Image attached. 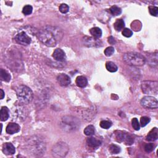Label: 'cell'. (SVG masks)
I'll return each instance as SVG.
<instances>
[{"instance_id":"6da1fadb","label":"cell","mask_w":158,"mask_h":158,"mask_svg":"<svg viewBox=\"0 0 158 158\" xmlns=\"http://www.w3.org/2000/svg\"><path fill=\"white\" fill-rule=\"evenodd\" d=\"M63 33L58 27L47 26L39 31L38 38L44 44L53 47L63 38Z\"/></svg>"},{"instance_id":"7a4b0ae2","label":"cell","mask_w":158,"mask_h":158,"mask_svg":"<svg viewBox=\"0 0 158 158\" xmlns=\"http://www.w3.org/2000/svg\"><path fill=\"white\" fill-rule=\"evenodd\" d=\"M27 150L32 154L40 156L45 152L46 145L40 138L35 136L27 142Z\"/></svg>"},{"instance_id":"3957f363","label":"cell","mask_w":158,"mask_h":158,"mask_svg":"<svg viewBox=\"0 0 158 158\" xmlns=\"http://www.w3.org/2000/svg\"><path fill=\"white\" fill-rule=\"evenodd\" d=\"M16 93L19 102L21 104L25 105L32 102L33 94L29 87L25 85H20L16 89Z\"/></svg>"},{"instance_id":"277c9868","label":"cell","mask_w":158,"mask_h":158,"mask_svg":"<svg viewBox=\"0 0 158 158\" xmlns=\"http://www.w3.org/2000/svg\"><path fill=\"white\" fill-rule=\"evenodd\" d=\"M80 122L77 118L68 116H64L61 118L60 126L64 131L67 132H74L79 128Z\"/></svg>"},{"instance_id":"5b68a950","label":"cell","mask_w":158,"mask_h":158,"mask_svg":"<svg viewBox=\"0 0 158 158\" xmlns=\"http://www.w3.org/2000/svg\"><path fill=\"white\" fill-rule=\"evenodd\" d=\"M123 60L126 63L133 66H142L146 63V58L140 53L128 52L123 56Z\"/></svg>"},{"instance_id":"8992f818","label":"cell","mask_w":158,"mask_h":158,"mask_svg":"<svg viewBox=\"0 0 158 158\" xmlns=\"http://www.w3.org/2000/svg\"><path fill=\"white\" fill-rule=\"evenodd\" d=\"M142 90L145 94L156 95L158 92V83L155 81H144L142 83Z\"/></svg>"},{"instance_id":"52a82bcc","label":"cell","mask_w":158,"mask_h":158,"mask_svg":"<svg viewBox=\"0 0 158 158\" xmlns=\"http://www.w3.org/2000/svg\"><path fill=\"white\" fill-rule=\"evenodd\" d=\"M69 151V147L65 143H58L53 148V154L55 157H64Z\"/></svg>"},{"instance_id":"ba28073f","label":"cell","mask_w":158,"mask_h":158,"mask_svg":"<svg viewBox=\"0 0 158 158\" xmlns=\"http://www.w3.org/2000/svg\"><path fill=\"white\" fill-rule=\"evenodd\" d=\"M141 104L144 108L147 109H157L158 107L157 99L150 96L143 97L141 100Z\"/></svg>"},{"instance_id":"9c48e42d","label":"cell","mask_w":158,"mask_h":158,"mask_svg":"<svg viewBox=\"0 0 158 158\" xmlns=\"http://www.w3.org/2000/svg\"><path fill=\"white\" fill-rule=\"evenodd\" d=\"M116 140L117 142H123L127 145H131L133 143L134 138L130 135L129 134H127L126 133H123L122 132H118L116 135Z\"/></svg>"},{"instance_id":"30bf717a","label":"cell","mask_w":158,"mask_h":158,"mask_svg":"<svg viewBox=\"0 0 158 158\" xmlns=\"http://www.w3.org/2000/svg\"><path fill=\"white\" fill-rule=\"evenodd\" d=\"M15 40L22 45H28L31 43V38L24 31L18 33L15 37Z\"/></svg>"},{"instance_id":"8fae6325","label":"cell","mask_w":158,"mask_h":158,"mask_svg":"<svg viewBox=\"0 0 158 158\" xmlns=\"http://www.w3.org/2000/svg\"><path fill=\"white\" fill-rule=\"evenodd\" d=\"M57 80L62 87H67L71 83V80L69 76L64 74H61L57 77Z\"/></svg>"},{"instance_id":"7c38bea8","label":"cell","mask_w":158,"mask_h":158,"mask_svg":"<svg viewBox=\"0 0 158 158\" xmlns=\"http://www.w3.org/2000/svg\"><path fill=\"white\" fill-rule=\"evenodd\" d=\"M53 57L54 58V59L59 62L64 61L66 59V56L64 51L63 49H61L60 48L55 49L53 54Z\"/></svg>"},{"instance_id":"4fadbf2b","label":"cell","mask_w":158,"mask_h":158,"mask_svg":"<svg viewBox=\"0 0 158 158\" xmlns=\"http://www.w3.org/2000/svg\"><path fill=\"white\" fill-rule=\"evenodd\" d=\"M20 127L18 123L11 122V123H9L7 126L6 131L7 133L10 134V135H13V134L19 132L20 131Z\"/></svg>"},{"instance_id":"5bb4252c","label":"cell","mask_w":158,"mask_h":158,"mask_svg":"<svg viewBox=\"0 0 158 158\" xmlns=\"http://www.w3.org/2000/svg\"><path fill=\"white\" fill-rule=\"evenodd\" d=\"M3 151L6 155H13L15 153L16 149L12 143H5L3 146Z\"/></svg>"},{"instance_id":"9a60e30c","label":"cell","mask_w":158,"mask_h":158,"mask_svg":"<svg viewBox=\"0 0 158 158\" xmlns=\"http://www.w3.org/2000/svg\"><path fill=\"white\" fill-rule=\"evenodd\" d=\"M23 108H22L20 106L19 107H18V108H16V109H14V111L13 112V116L15 117H16L17 118V120L18 121H20L21 119L24 120L25 119V118L26 117V116H25L26 114H25V110H23L22 109Z\"/></svg>"},{"instance_id":"2e32d148","label":"cell","mask_w":158,"mask_h":158,"mask_svg":"<svg viewBox=\"0 0 158 158\" xmlns=\"http://www.w3.org/2000/svg\"><path fill=\"white\" fill-rule=\"evenodd\" d=\"M158 138V130L157 128H154L150 132L148 135L146 136V140L149 142H154Z\"/></svg>"},{"instance_id":"e0dca14e","label":"cell","mask_w":158,"mask_h":158,"mask_svg":"<svg viewBox=\"0 0 158 158\" xmlns=\"http://www.w3.org/2000/svg\"><path fill=\"white\" fill-rule=\"evenodd\" d=\"M87 142L88 145L90 147H92L93 148H97L101 145V141L93 137L89 138L87 139Z\"/></svg>"},{"instance_id":"ac0fdd59","label":"cell","mask_w":158,"mask_h":158,"mask_svg":"<svg viewBox=\"0 0 158 158\" xmlns=\"http://www.w3.org/2000/svg\"><path fill=\"white\" fill-rule=\"evenodd\" d=\"M76 84L78 87L84 88L87 86L88 83V80L84 76H78L76 78Z\"/></svg>"},{"instance_id":"d6986e66","label":"cell","mask_w":158,"mask_h":158,"mask_svg":"<svg viewBox=\"0 0 158 158\" xmlns=\"http://www.w3.org/2000/svg\"><path fill=\"white\" fill-rule=\"evenodd\" d=\"M9 117V109L7 107L3 106L1 109V121H7Z\"/></svg>"},{"instance_id":"ffe728a7","label":"cell","mask_w":158,"mask_h":158,"mask_svg":"<svg viewBox=\"0 0 158 158\" xmlns=\"http://www.w3.org/2000/svg\"><path fill=\"white\" fill-rule=\"evenodd\" d=\"M91 35L95 38H99L102 35V30L98 27H94L90 30Z\"/></svg>"},{"instance_id":"44dd1931","label":"cell","mask_w":158,"mask_h":158,"mask_svg":"<svg viewBox=\"0 0 158 158\" xmlns=\"http://www.w3.org/2000/svg\"><path fill=\"white\" fill-rule=\"evenodd\" d=\"M0 77H1V80L4 82H9L11 80V75L9 74V73L3 69L0 70Z\"/></svg>"},{"instance_id":"7402d4cb","label":"cell","mask_w":158,"mask_h":158,"mask_svg":"<svg viewBox=\"0 0 158 158\" xmlns=\"http://www.w3.org/2000/svg\"><path fill=\"white\" fill-rule=\"evenodd\" d=\"M124 26H125V22H124L123 20L122 19H117L116 21L115 22V23L114 24V29L116 31L119 32L121 30L123 29Z\"/></svg>"},{"instance_id":"603a6c76","label":"cell","mask_w":158,"mask_h":158,"mask_svg":"<svg viewBox=\"0 0 158 158\" xmlns=\"http://www.w3.org/2000/svg\"><path fill=\"white\" fill-rule=\"evenodd\" d=\"M106 68L110 72H115L117 71V66L112 62H107L106 64Z\"/></svg>"},{"instance_id":"cb8c5ba5","label":"cell","mask_w":158,"mask_h":158,"mask_svg":"<svg viewBox=\"0 0 158 158\" xmlns=\"http://www.w3.org/2000/svg\"><path fill=\"white\" fill-rule=\"evenodd\" d=\"M109 12L112 15L117 16L122 13V9L119 7L117 6H113L109 9Z\"/></svg>"},{"instance_id":"d4e9b609","label":"cell","mask_w":158,"mask_h":158,"mask_svg":"<svg viewBox=\"0 0 158 158\" xmlns=\"http://www.w3.org/2000/svg\"><path fill=\"white\" fill-rule=\"evenodd\" d=\"M95 112H93V110L91 109H87V111H84V113L83 114L84 116L85 119H87V121H91L94 116Z\"/></svg>"},{"instance_id":"484cf974","label":"cell","mask_w":158,"mask_h":158,"mask_svg":"<svg viewBox=\"0 0 158 158\" xmlns=\"http://www.w3.org/2000/svg\"><path fill=\"white\" fill-rule=\"evenodd\" d=\"M84 133L87 136H91V135H94L95 133V127L94 126L90 125L87 126L84 130Z\"/></svg>"},{"instance_id":"4316f807","label":"cell","mask_w":158,"mask_h":158,"mask_svg":"<svg viewBox=\"0 0 158 158\" xmlns=\"http://www.w3.org/2000/svg\"><path fill=\"white\" fill-rule=\"evenodd\" d=\"M109 150L112 154H118L121 152V148L116 145H111L109 147Z\"/></svg>"},{"instance_id":"83f0119b","label":"cell","mask_w":158,"mask_h":158,"mask_svg":"<svg viewBox=\"0 0 158 158\" xmlns=\"http://www.w3.org/2000/svg\"><path fill=\"white\" fill-rule=\"evenodd\" d=\"M100 127L104 129H108L112 126V122L109 121H102L100 122Z\"/></svg>"},{"instance_id":"f1b7e54d","label":"cell","mask_w":158,"mask_h":158,"mask_svg":"<svg viewBox=\"0 0 158 158\" xmlns=\"http://www.w3.org/2000/svg\"><path fill=\"white\" fill-rule=\"evenodd\" d=\"M33 8L30 5H26L22 9V13L25 15H30L32 13Z\"/></svg>"},{"instance_id":"f546056e","label":"cell","mask_w":158,"mask_h":158,"mask_svg":"<svg viewBox=\"0 0 158 158\" xmlns=\"http://www.w3.org/2000/svg\"><path fill=\"white\" fill-rule=\"evenodd\" d=\"M69 10V6L67 5L66 4H62L60 5L59 11L61 13L66 14L68 12Z\"/></svg>"},{"instance_id":"4dcf8cb0","label":"cell","mask_w":158,"mask_h":158,"mask_svg":"<svg viewBox=\"0 0 158 158\" xmlns=\"http://www.w3.org/2000/svg\"><path fill=\"white\" fill-rule=\"evenodd\" d=\"M132 125L133 128L135 130H139L140 126V123L138 122V121L137 118H133L132 120Z\"/></svg>"},{"instance_id":"1f68e13d","label":"cell","mask_w":158,"mask_h":158,"mask_svg":"<svg viewBox=\"0 0 158 158\" xmlns=\"http://www.w3.org/2000/svg\"><path fill=\"white\" fill-rule=\"evenodd\" d=\"M150 122V118L148 117H142L140 118V123L142 127H145Z\"/></svg>"},{"instance_id":"d6a6232c","label":"cell","mask_w":158,"mask_h":158,"mask_svg":"<svg viewBox=\"0 0 158 158\" xmlns=\"http://www.w3.org/2000/svg\"><path fill=\"white\" fill-rule=\"evenodd\" d=\"M155 146L153 143H147L145 146V150L147 153H150V152L153 151L154 149Z\"/></svg>"},{"instance_id":"836d02e7","label":"cell","mask_w":158,"mask_h":158,"mask_svg":"<svg viewBox=\"0 0 158 158\" xmlns=\"http://www.w3.org/2000/svg\"><path fill=\"white\" fill-rule=\"evenodd\" d=\"M149 12L151 16L156 17L158 14V8L156 6H150Z\"/></svg>"},{"instance_id":"e575fe53","label":"cell","mask_w":158,"mask_h":158,"mask_svg":"<svg viewBox=\"0 0 158 158\" xmlns=\"http://www.w3.org/2000/svg\"><path fill=\"white\" fill-rule=\"evenodd\" d=\"M122 35L127 38H129L132 36L133 35V32L129 29H127V28H126V29H123L122 31Z\"/></svg>"},{"instance_id":"d590c367","label":"cell","mask_w":158,"mask_h":158,"mask_svg":"<svg viewBox=\"0 0 158 158\" xmlns=\"http://www.w3.org/2000/svg\"><path fill=\"white\" fill-rule=\"evenodd\" d=\"M114 53V48L112 47H109L107 48L105 50H104V54L106 56H111L113 53Z\"/></svg>"},{"instance_id":"8d00e7d4","label":"cell","mask_w":158,"mask_h":158,"mask_svg":"<svg viewBox=\"0 0 158 158\" xmlns=\"http://www.w3.org/2000/svg\"><path fill=\"white\" fill-rule=\"evenodd\" d=\"M108 42L111 44H114L115 43V40L114 38L112 37H110L109 38H108Z\"/></svg>"},{"instance_id":"74e56055","label":"cell","mask_w":158,"mask_h":158,"mask_svg":"<svg viewBox=\"0 0 158 158\" xmlns=\"http://www.w3.org/2000/svg\"><path fill=\"white\" fill-rule=\"evenodd\" d=\"M4 97V92L2 89H1V99H3Z\"/></svg>"}]
</instances>
